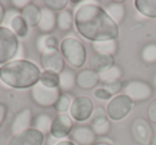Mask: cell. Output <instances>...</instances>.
Segmentation results:
<instances>
[{"instance_id":"cell-1","label":"cell","mask_w":156,"mask_h":145,"mask_svg":"<svg viewBox=\"0 0 156 145\" xmlns=\"http://www.w3.org/2000/svg\"><path fill=\"white\" fill-rule=\"evenodd\" d=\"M74 26L81 37L88 41L104 42L117 40L119 26L95 2H81L74 12Z\"/></svg>"},{"instance_id":"cell-2","label":"cell","mask_w":156,"mask_h":145,"mask_svg":"<svg viewBox=\"0 0 156 145\" xmlns=\"http://www.w3.org/2000/svg\"><path fill=\"white\" fill-rule=\"evenodd\" d=\"M41 74L35 63L25 59H16L0 66V80L12 89H31L40 81Z\"/></svg>"},{"instance_id":"cell-3","label":"cell","mask_w":156,"mask_h":145,"mask_svg":"<svg viewBox=\"0 0 156 145\" xmlns=\"http://www.w3.org/2000/svg\"><path fill=\"white\" fill-rule=\"evenodd\" d=\"M60 51L64 60L74 68H81L87 60V50L83 43L74 36H67L61 41Z\"/></svg>"},{"instance_id":"cell-4","label":"cell","mask_w":156,"mask_h":145,"mask_svg":"<svg viewBox=\"0 0 156 145\" xmlns=\"http://www.w3.org/2000/svg\"><path fill=\"white\" fill-rule=\"evenodd\" d=\"M18 37L11 29L0 27V64H5L15 59L20 49Z\"/></svg>"},{"instance_id":"cell-5","label":"cell","mask_w":156,"mask_h":145,"mask_svg":"<svg viewBox=\"0 0 156 145\" xmlns=\"http://www.w3.org/2000/svg\"><path fill=\"white\" fill-rule=\"evenodd\" d=\"M133 108L134 102L125 94H119L112 97V99L107 104L106 112L109 119L117 122L125 119Z\"/></svg>"},{"instance_id":"cell-6","label":"cell","mask_w":156,"mask_h":145,"mask_svg":"<svg viewBox=\"0 0 156 145\" xmlns=\"http://www.w3.org/2000/svg\"><path fill=\"white\" fill-rule=\"evenodd\" d=\"M61 95V91L59 88L51 89V88L44 87L42 83L37 82L34 87L31 88L30 96L34 104L42 108H49L54 107L55 102Z\"/></svg>"},{"instance_id":"cell-7","label":"cell","mask_w":156,"mask_h":145,"mask_svg":"<svg viewBox=\"0 0 156 145\" xmlns=\"http://www.w3.org/2000/svg\"><path fill=\"white\" fill-rule=\"evenodd\" d=\"M123 92L134 102H145L153 95L151 85L143 80H130L123 85Z\"/></svg>"},{"instance_id":"cell-8","label":"cell","mask_w":156,"mask_h":145,"mask_svg":"<svg viewBox=\"0 0 156 145\" xmlns=\"http://www.w3.org/2000/svg\"><path fill=\"white\" fill-rule=\"evenodd\" d=\"M94 104L88 96H77L73 99L69 108V116L76 122H85L91 119Z\"/></svg>"},{"instance_id":"cell-9","label":"cell","mask_w":156,"mask_h":145,"mask_svg":"<svg viewBox=\"0 0 156 145\" xmlns=\"http://www.w3.org/2000/svg\"><path fill=\"white\" fill-rule=\"evenodd\" d=\"M41 65L45 71L60 74L65 68V60L59 48H49L41 52Z\"/></svg>"},{"instance_id":"cell-10","label":"cell","mask_w":156,"mask_h":145,"mask_svg":"<svg viewBox=\"0 0 156 145\" xmlns=\"http://www.w3.org/2000/svg\"><path fill=\"white\" fill-rule=\"evenodd\" d=\"M45 136L34 128H29L11 136L8 145H43Z\"/></svg>"},{"instance_id":"cell-11","label":"cell","mask_w":156,"mask_h":145,"mask_svg":"<svg viewBox=\"0 0 156 145\" xmlns=\"http://www.w3.org/2000/svg\"><path fill=\"white\" fill-rule=\"evenodd\" d=\"M73 129V119L67 114H58L55 119H52V124L49 134L57 139L63 140L67 136H71Z\"/></svg>"},{"instance_id":"cell-12","label":"cell","mask_w":156,"mask_h":145,"mask_svg":"<svg viewBox=\"0 0 156 145\" xmlns=\"http://www.w3.org/2000/svg\"><path fill=\"white\" fill-rule=\"evenodd\" d=\"M91 127L96 136H103L109 133L111 130V123L107 112L103 107H96L91 116Z\"/></svg>"},{"instance_id":"cell-13","label":"cell","mask_w":156,"mask_h":145,"mask_svg":"<svg viewBox=\"0 0 156 145\" xmlns=\"http://www.w3.org/2000/svg\"><path fill=\"white\" fill-rule=\"evenodd\" d=\"M132 134L133 138L135 139V141L137 143H139L141 145H147L149 144L154 132L149 122L147 119L139 117V119H135L134 123H133Z\"/></svg>"},{"instance_id":"cell-14","label":"cell","mask_w":156,"mask_h":145,"mask_svg":"<svg viewBox=\"0 0 156 145\" xmlns=\"http://www.w3.org/2000/svg\"><path fill=\"white\" fill-rule=\"evenodd\" d=\"M33 112L30 108H24L14 115L11 123V132L13 134L32 128Z\"/></svg>"},{"instance_id":"cell-15","label":"cell","mask_w":156,"mask_h":145,"mask_svg":"<svg viewBox=\"0 0 156 145\" xmlns=\"http://www.w3.org/2000/svg\"><path fill=\"white\" fill-rule=\"evenodd\" d=\"M71 139L74 143L76 142L79 145H92L95 143L96 134L91 126L80 125L73 129Z\"/></svg>"},{"instance_id":"cell-16","label":"cell","mask_w":156,"mask_h":145,"mask_svg":"<svg viewBox=\"0 0 156 145\" xmlns=\"http://www.w3.org/2000/svg\"><path fill=\"white\" fill-rule=\"evenodd\" d=\"M100 83V76L91 68L79 71L76 77V85L83 90H93Z\"/></svg>"},{"instance_id":"cell-17","label":"cell","mask_w":156,"mask_h":145,"mask_svg":"<svg viewBox=\"0 0 156 145\" xmlns=\"http://www.w3.org/2000/svg\"><path fill=\"white\" fill-rule=\"evenodd\" d=\"M90 67L92 71L98 73V75L105 73L106 71L110 69L112 66L115 65V57L106 56V54H93L90 58Z\"/></svg>"},{"instance_id":"cell-18","label":"cell","mask_w":156,"mask_h":145,"mask_svg":"<svg viewBox=\"0 0 156 145\" xmlns=\"http://www.w3.org/2000/svg\"><path fill=\"white\" fill-rule=\"evenodd\" d=\"M37 28L42 34H51L57 28V14L47 8L42 9L41 20Z\"/></svg>"},{"instance_id":"cell-19","label":"cell","mask_w":156,"mask_h":145,"mask_svg":"<svg viewBox=\"0 0 156 145\" xmlns=\"http://www.w3.org/2000/svg\"><path fill=\"white\" fill-rule=\"evenodd\" d=\"M77 75L71 68H64L59 74V89L61 93H69L76 87Z\"/></svg>"},{"instance_id":"cell-20","label":"cell","mask_w":156,"mask_h":145,"mask_svg":"<svg viewBox=\"0 0 156 145\" xmlns=\"http://www.w3.org/2000/svg\"><path fill=\"white\" fill-rule=\"evenodd\" d=\"M41 11L42 9H40L39 5L31 2L23 11H20V15L23 16L27 25L33 28V27L39 26V22L41 20Z\"/></svg>"},{"instance_id":"cell-21","label":"cell","mask_w":156,"mask_h":145,"mask_svg":"<svg viewBox=\"0 0 156 145\" xmlns=\"http://www.w3.org/2000/svg\"><path fill=\"white\" fill-rule=\"evenodd\" d=\"M105 11L106 13L110 16V18L115 22V24L119 26L120 24L124 22L126 16V8L124 5V3L122 2H110L106 5L105 8Z\"/></svg>"},{"instance_id":"cell-22","label":"cell","mask_w":156,"mask_h":145,"mask_svg":"<svg viewBox=\"0 0 156 145\" xmlns=\"http://www.w3.org/2000/svg\"><path fill=\"white\" fill-rule=\"evenodd\" d=\"M94 54H106V56H112L118 52L119 49V44L117 40H111V41H104V42H95L91 45Z\"/></svg>"},{"instance_id":"cell-23","label":"cell","mask_w":156,"mask_h":145,"mask_svg":"<svg viewBox=\"0 0 156 145\" xmlns=\"http://www.w3.org/2000/svg\"><path fill=\"white\" fill-rule=\"evenodd\" d=\"M52 119L47 113H40L37 116H34L32 123V128L37 129V131L42 132L45 136L50 133V128H51Z\"/></svg>"},{"instance_id":"cell-24","label":"cell","mask_w":156,"mask_h":145,"mask_svg":"<svg viewBox=\"0 0 156 145\" xmlns=\"http://www.w3.org/2000/svg\"><path fill=\"white\" fill-rule=\"evenodd\" d=\"M135 7L141 15L147 18H156V0H136Z\"/></svg>"},{"instance_id":"cell-25","label":"cell","mask_w":156,"mask_h":145,"mask_svg":"<svg viewBox=\"0 0 156 145\" xmlns=\"http://www.w3.org/2000/svg\"><path fill=\"white\" fill-rule=\"evenodd\" d=\"M74 25V13L71 10H64L57 14V28L62 32H69Z\"/></svg>"},{"instance_id":"cell-26","label":"cell","mask_w":156,"mask_h":145,"mask_svg":"<svg viewBox=\"0 0 156 145\" xmlns=\"http://www.w3.org/2000/svg\"><path fill=\"white\" fill-rule=\"evenodd\" d=\"M58 40L52 34H41L35 42V47L40 54L49 48H58Z\"/></svg>"},{"instance_id":"cell-27","label":"cell","mask_w":156,"mask_h":145,"mask_svg":"<svg viewBox=\"0 0 156 145\" xmlns=\"http://www.w3.org/2000/svg\"><path fill=\"white\" fill-rule=\"evenodd\" d=\"M98 76H100V82L104 85V83L121 80L122 76H123V71H122V68L119 65H115L110 69L106 71L105 73H102Z\"/></svg>"},{"instance_id":"cell-28","label":"cell","mask_w":156,"mask_h":145,"mask_svg":"<svg viewBox=\"0 0 156 145\" xmlns=\"http://www.w3.org/2000/svg\"><path fill=\"white\" fill-rule=\"evenodd\" d=\"M9 29H11V30L17 35V37H25L28 34L29 26L27 25V22H25L23 16L18 15L12 20V22L10 24Z\"/></svg>"},{"instance_id":"cell-29","label":"cell","mask_w":156,"mask_h":145,"mask_svg":"<svg viewBox=\"0 0 156 145\" xmlns=\"http://www.w3.org/2000/svg\"><path fill=\"white\" fill-rule=\"evenodd\" d=\"M72 102H73V99H72V97L69 94L61 93V95L59 96V98L54 105L55 111L58 112L59 114H65L71 108Z\"/></svg>"},{"instance_id":"cell-30","label":"cell","mask_w":156,"mask_h":145,"mask_svg":"<svg viewBox=\"0 0 156 145\" xmlns=\"http://www.w3.org/2000/svg\"><path fill=\"white\" fill-rule=\"evenodd\" d=\"M140 57L147 64L156 63V43H149L142 48Z\"/></svg>"},{"instance_id":"cell-31","label":"cell","mask_w":156,"mask_h":145,"mask_svg":"<svg viewBox=\"0 0 156 145\" xmlns=\"http://www.w3.org/2000/svg\"><path fill=\"white\" fill-rule=\"evenodd\" d=\"M39 82L42 83L44 87L56 89V88H59V75L56 74V73L44 71H42Z\"/></svg>"},{"instance_id":"cell-32","label":"cell","mask_w":156,"mask_h":145,"mask_svg":"<svg viewBox=\"0 0 156 145\" xmlns=\"http://www.w3.org/2000/svg\"><path fill=\"white\" fill-rule=\"evenodd\" d=\"M45 3L46 8L49 10H51L52 12H62L64 10H66L67 5H69V0H45L44 1Z\"/></svg>"},{"instance_id":"cell-33","label":"cell","mask_w":156,"mask_h":145,"mask_svg":"<svg viewBox=\"0 0 156 145\" xmlns=\"http://www.w3.org/2000/svg\"><path fill=\"white\" fill-rule=\"evenodd\" d=\"M123 85L124 83L122 82L121 80L118 81H113V82H108V83H104L103 85V88L106 89L111 95H117L119 92L123 91Z\"/></svg>"},{"instance_id":"cell-34","label":"cell","mask_w":156,"mask_h":145,"mask_svg":"<svg viewBox=\"0 0 156 145\" xmlns=\"http://www.w3.org/2000/svg\"><path fill=\"white\" fill-rule=\"evenodd\" d=\"M20 15V11L16 9H9L5 11V19H3V27H7L9 28L10 27V24L12 22V20L16 17V16Z\"/></svg>"},{"instance_id":"cell-35","label":"cell","mask_w":156,"mask_h":145,"mask_svg":"<svg viewBox=\"0 0 156 145\" xmlns=\"http://www.w3.org/2000/svg\"><path fill=\"white\" fill-rule=\"evenodd\" d=\"M93 95H94V97L98 98V99H100V100H109V102H110L113 97V96L103 87L98 88V89L94 90Z\"/></svg>"},{"instance_id":"cell-36","label":"cell","mask_w":156,"mask_h":145,"mask_svg":"<svg viewBox=\"0 0 156 145\" xmlns=\"http://www.w3.org/2000/svg\"><path fill=\"white\" fill-rule=\"evenodd\" d=\"M147 116L152 123L156 124V99L152 100L147 107Z\"/></svg>"},{"instance_id":"cell-37","label":"cell","mask_w":156,"mask_h":145,"mask_svg":"<svg viewBox=\"0 0 156 145\" xmlns=\"http://www.w3.org/2000/svg\"><path fill=\"white\" fill-rule=\"evenodd\" d=\"M30 3L31 1H29V0H12L11 1V5H13V8H15L18 11H23Z\"/></svg>"},{"instance_id":"cell-38","label":"cell","mask_w":156,"mask_h":145,"mask_svg":"<svg viewBox=\"0 0 156 145\" xmlns=\"http://www.w3.org/2000/svg\"><path fill=\"white\" fill-rule=\"evenodd\" d=\"M8 115V107L5 104L0 102V128L3 125L5 119H7Z\"/></svg>"},{"instance_id":"cell-39","label":"cell","mask_w":156,"mask_h":145,"mask_svg":"<svg viewBox=\"0 0 156 145\" xmlns=\"http://www.w3.org/2000/svg\"><path fill=\"white\" fill-rule=\"evenodd\" d=\"M5 8L2 5V2H0V27L2 26L3 24V19H5Z\"/></svg>"},{"instance_id":"cell-40","label":"cell","mask_w":156,"mask_h":145,"mask_svg":"<svg viewBox=\"0 0 156 145\" xmlns=\"http://www.w3.org/2000/svg\"><path fill=\"white\" fill-rule=\"evenodd\" d=\"M60 141H61L60 139H57L49 134V136L47 138V145H57Z\"/></svg>"},{"instance_id":"cell-41","label":"cell","mask_w":156,"mask_h":145,"mask_svg":"<svg viewBox=\"0 0 156 145\" xmlns=\"http://www.w3.org/2000/svg\"><path fill=\"white\" fill-rule=\"evenodd\" d=\"M57 145H76V144H75V143H74L72 140H67V139H63V140H61L60 142H59Z\"/></svg>"},{"instance_id":"cell-42","label":"cell","mask_w":156,"mask_h":145,"mask_svg":"<svg viewBox=\"0 0 156 145\" xmlns=\"http://www.w3.org/2000/svg\"><path fill=\"white\" fill-rule=\"evenodd\" d=\"M147 145H156V132L153 134V136L151 138V140H150V142Z\"/></svg>"},{"instance_id":"cell-43","label":"cell","mask_w":156,"mask_h":145,"mask_svg":"<svg viewBox=\"0 0 156 145\" xmlns=\"http://www.w3.org/2000/svg\"><path fill=\"white\" fill-rule=\"evenodd\" d=\"M92 145H115V144H112L111 142H104V141H101V142H95Z\"/></svg>"},{"instance_id":"cell-44","label":"cell","mask_w":156,"mask_h":145,"mask_svg":"<svg viewBox=\"0 0 156 145\" xmlns=\"http://www.w3.org/2000/svg\"><path fill=\"white\" fill-rule=\"evenodd\" d=\"M153 82H154V85L156 87V75L154 76V81H153Z\"/></svg>"}]
</instances>
